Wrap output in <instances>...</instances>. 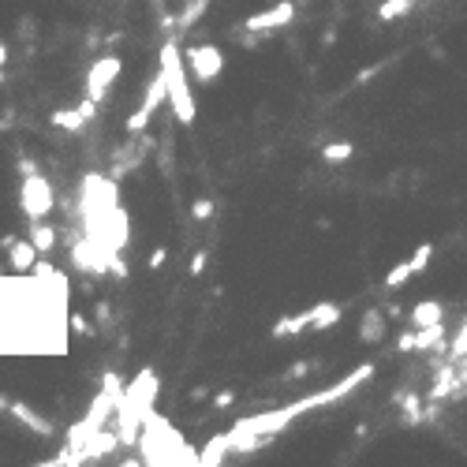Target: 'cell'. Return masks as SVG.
Segmentation results:
<instances>
[{
    "label": "cell",
    "instance_id": "obj_31",
    "mask_svg": "<svg viewBox=\"0 0 467 467\" xmlns=\"http://www.w3.org/2000/svg\"><path fill=\"white\" fill-rule=\"evenodd\" d=\"M4 127H8V124H4V120H0V131H4Z\"/></svg>",
    "mask_w": 467,
    "mask_h": 467
},
{
    "label": "cell",
    "instance_id": "obj_20",
    "mask_svg": "<svg viewBox=\"0 0 467 467\" xmlns=\"http://www.w3.org/2000/svg\"><path fill=\"white\" fill-rule=\"evenodd\" d=\"M191 217H194V221H210V217H213V202L210 199H194Z\"/></svg>",
    "mask_w": 467,
    "mask_h": 467
},
{
    "label": "cell",
    "instance_id": "obj_16",
    "mask_svg": "<svg viewBox=\"0 0 467 467\" xmlns=\"http://www.w3.org/2000/svg\"><path fill=\"white\" fill-rule=\"evenodd\" d=\"M52 124H57L60 131H82L90 120H86V113L75 105V108H57V113H52Z\"/></svg>",
    "mask_w": 467,
    "mask_h": 467
},
{
    "label": "cell",
    "instance_id": "obj_25",
    "mask_svg": "<svg viewBox=\"0 0 467 467\" xmlns=\"http://www.w3.org/2000/svg\"><path fill=\"white\" fill-rule=\"evenodd\" d=\"M396 347H400V352H415V333H404L396 340Z\"/></svg>",
    "mask_w": 467,
    "mask_h": 467
},
{
    "label": "cell",
    "instance_id": "obj_11",
    "mask_svg": "<svg viewBox=\"0 0 467 467\" xmlns=\"http://www.w3.org/2000/svg\"><path fill=\"white\" fill-rule=\"evenodd\" d=\"M8 411H12V415L23 422L27 430L41 433V438H49V433H52V422H49V419H41L34 408H27V404H23V400H8Z\"/></svg>",
    "mask_w": 467,
    "mask_h": 467
},
{
    "label": "cell",
    "instance_id": "obj_8",
    "mask_svg": "<svg viewBox=\"0 0 467 467\" xmlns=\"http://www.w3.org/2000/svg\"><path fill=\"white\" fill-rule=\"evenodd\" d=\"M292 19H296V4H292V0H280V4L251 15L243 23V30H251V34H262V30H280V27H288Z\"/></svg>",
    "mask_w": 467,
    "mask_h": 467
},
{
    "label": "cell",
    "instance_id": "obj_17",
    "mask_svg": "<svg viewBox=\"0 0 467 467\" xmlns=\"http://www.w3.org/2000/svg\"><path fill=\"white\" fill-rule=\"evenodd\" d=\"M445 340V322H433V325H422L415 333V352H426V347H438Z\"/></svg>",
    "mask_w": 467,
    "mask_h": 467
},
{
    "label": "cell",
    "instance_id": "obj_24",
    "mask_svg": "<svg viewBox=\"0 0 467 467\" xmlns=\"http://www.w3.org/2000/svg\"><path fill=\"white\" fill-rule=\"evenodd\" d=\"M34 172H38L34 161H30V157H19V176H34Z\"/></svg>",
    "mask_w": 467,
    "mask_h": 467
},
{
    "label": "cell",
    "instance_id": "obj_29",
    "mask_svg": "<svg viewBox=\"0 0 467 467\" xmlns=\"http://www.w3.org/2000/svg\"><path fill=\"white\" fill-rule=\"evenodd\" d=\"M8 64V41H0V68Z\"/></svg>",
    "mask_w": 467,
    "mask_h": 467
},
{
    "label": "cell",
    "instance_id": "obj_6",
    "mask_svg": "<svg viewBox=\"0 0 467 467\" xmlns=\"http://www.w3.org/2000/svg\"><path fill=\"white\" fill-rule=\"evenodd\" d=\"M183 57H187V68L199 82H213L217 75L224 71V57H221L217 45H194V49L183 52Z\"/></svg>",
    "mask_w": 467,
    "mask_h": 467
},
{
    "label": "cell",
    "instance_id": "obj_1",
    "mask_svg": "<svg viewBox=\"0 0 467 467\" xmlns=\"http://www.w3.org/2000/svg\"><path fill=\"white\" fill-rule=\"evenodd\" d=\"M154 400H157V374L146 366V371H138L135 382L124 389L120 411H116V419H113L124 445H135L143 438V422H146L150 411H154Z\"/></svg>",
    "mask_w": 467,
    "mask_h": 467
},
{
    "label": "cell",
    "instance_id": "obj_7",
    "mask_svg": "<svg viewBox=\"0 0 467 467\" xmlns=\"http://www.w3.org/2000/svg\"><path fill=\"white\" fill-rule=\"evenodd\" d=\"M168 97V82H165V71H157L154 75V82H150V90H146V97H143V105H138V113L127 120V131L131 135H138L143 127L154 120V113H157V105Z\"/></svg>",
    "mask_w": 467,
    "mask_h": 467
},
{
    "label": "cell",
    "instance_id": "obj_14",
    "mask_svg": "<svg viewBox=\"0 0 467 467\" xmlns=\"http://www.w3.org/2000/svg\"><path fill=\"white\" fill-rule=\"evenodd\" d=\"M340 314H344L340 303H314V322H310V333H325V329H333V325L340 322Z\"/></svg>",
    "mask_w": 467,
    "mask_h": 467
},
{
    "label": "cell",
    "instance_id": "obj_21",
    "mask_svg": "<svg viewBox=\"0 0 467 467\" xmlns=\"http://www.w3.org/2000/svg\"><path fill=\"white\" fill-rule=\"evenodd\" d=\"M449 355H452V359H464V355H467V322H464V329H460V336H456V340H452V347H449Z\"/></svg>",
    "mask_w": 467,
    "mask_h": 467
},
{
    "label": "cell",
    "instance_id": "obj_15",
    "mask_svg": "<svg viewBox=\"0 0 467 467\" xmlns=\"http://www.w3.org/2000/svg\"><path fill=\"white\" fill-rule=\"evenodd\" d=\"M30 240H34V247L41 254H49V251H57V228H52L49 221H30Z\"/></svg>",
    "mask_w": 467,
    "mask_h": 467
},
{
    "label": "cell",
    "instance_id": "obj_22",
    "mask_svg": "<svg viewBox=\"0 0 467 467\" xmlns=\"http://www.w3.org/2000/svg\"><path fill=\"white\" fill-rule=\"evenodd\" d=\"M71 333L75 336H94V325L82 318V314H71Z\"/></svg>",
    "mask_w": 467,
    "mask_h": 467
},
{
    "label": "cell",
    "instance_id": "obj_27",
    "mask_svg": "<svg viewBox=\"0 0 467 467\" xmlns=\"http://www.w3.org/2000/svg\"><path fill=\"white\" fill-rule=\"evenodd\" d=\"M336 41V27H325V34H322V45H333Z\"/></svg>",
    "mask_w": 467,
    "mask_h": 467
},
{
    "label": "cell",
    "instance_id": "obj_10",
    "mask_svg": "<svg viewBox=\"0 0 467 467\" xmlns=\"http://www.w3.org/2000/svg\"><path fill=\"white\" fill-rule=\"evenodd\" d=\"M385 333H389L385 310H382V307H366L363 318H359V340H363V344H382Z\"/></svg>",
    "mask_w": 467,
    "mask_h": 467
},
{
    "label": "cell",
    "instance_id": "obj_19",
    "mask_svg": "<svg viewBox=\"0 0 467 467\" xmlns=\"http://www.w3.org/2000/svg\"><path fill=\"white\" fill-rule=\"evenodd\" d=\"M415 8V0H385L382 4V19H400L404 12H411Z\"/></svg>",
    "mask_w": 467,
    "mask_h": 467
},
{
    "label": "cell",
    "instance_id": "obj_12",
    "mask_svg": "<svg viewBox=\"0 0 467 467\" xmlns=\"http://www.w3.org/2000/svg\"><path fill=\"white\" fill-rule=\"evenodd\" d=\"M8 262H12V269L15 273H30L34 269V262H38V247H34V240H15L12 243V251H8Z\"/></svg>",
    "mask_w": 467,
    "mask_h": 467
},
{
    "label": "cell",
    "instance_id": "obj_28",
    "mask_svg": "<svg viewBox=\"0 0 467 467\" xmlns=\"http://www.w3.org/2000/svg\"><path fill=\"white\" fill-rule=\"evenodd\" d=\"M213 404H217V408H228V404H232V393H217Z\"/></svg>",
    "mask_w": 467,
    "mask_h": 467
},
{
    "label": "cell",
    "instance_id": "obj_2",
    "mask_svg": "<svg viewBox=\"0 0 467 467\" xmlns=\"http://www.w3.org/2000/svg\"><path fill=\"white\" fill-rule=\"evenodd\" d=\"M138 449H143V464H202L194 449L172 430L168 419H161L157 411H150L143 422V438H138Z\"/></svg>",
    "mask_w": 467,
    "mask_h": 467
},
{
    "label": "cell",
    "instance_id": "obj_3",
    "mask_svg": "<svg viewBox=\"0 0 467 467\" xmlns=\"http://www.w3.org/2000/svg\"><path fill=\"white\" fill-rule=\"evenodd\" d=\"M161 71H165V82H168V101H172V113H176L180 124H194V97H191V82H187V57L180 52L176 41H165L161 45Z\"/></svg>",
    "mask_w": 467,
    "mask_h": 467
},
{
    "label": "cell",
    "instance_id": "obj_13",
    "mask_svg": "<svg viewBox=\"0 0 467 467\" xmlns=\"http://www.w3.org/2000/svg\"><path fill=\"white\" fill-rule=\"evenodd\" d=\"M411 325H415V329H422V325H433V322H445V307L438 299H422V303H415V307H411Z\"/></svg>",
    "mask_w": 467,
    "mask_h": 467
},
{
    "label": "cell",
    "instance_id": "obj_23",
    "mask_svg": "<svg viewBox=\"0 0 467 467\" xmlns=\"http://www.w3.org/2000/svg\"><path fill=\"white\" fill-rule=\"evenodd\" d=\"M202 269H206V251H199L191 258V277H202Z\"/></svg>",
    "mask_w": 467,
    "mask_h": 467
},
{
    "label": "cell",
    "instance_id": "obj_9",
    "mask_svg": "<svg viewBox=\"0 0 467 467\" xmlns=\"http://www.w3.org/2000/svg\"><path fill=\"white\" fill-rule=\"evenodd\" d=\"M430 258H433V243H419V251L408 258V262H400L393 273H385V288H400L404 280H411V277H419L422 269L430 266Z\"/></svg>",
    "mask_w": 467,
    "mask_h": 467
},
{
    "label": "cell",
    "instance_id": "obj_26",
    "mask_svg": "<svg viewBox=\"0 0 467 467\" xmlns=\"http://www.w3.org/2000/svg\"><path fill=\"white\" fill-rule=\"evenodd\" d=\"M165 258H168V251H165V247H157L154 258H150V269H161V266H165Z\"/></svg>",
    "mask_w": 467,
    "mask_h": 467
},
{
    "label": "cell",
    "instance_id": "obj_30",
    "mask_svg": "<svg viewBox=\"0 0 467 467\" xmlns=\"http://www.w3.org/2000/svg\"><path fill=\"white\" fill-rule=\"evenodd\" d=\"M0 86H4V68H0Z\"/></svg>",
    "mask_w": 467,
    "mask_h": 467
},
{
    "label": "cell",
    "instance_id": "obj_5",
    "mask_svg": "<svg viewBox=\"0 0 467 467\" xmlns=\"http://www.w3.org/2000/svg\"><path fill=\"white\" fill-rule=\"evenodd\" d=\"M124 71V60L120 57H97L90 64V71H86V97H94V101H105L108 86L120 79Z\"/></svg>",
    "mask_w": 467,
    "mask_h": 467
},
{
    "label": "cell",
    "instance_id": "obj_18",
    "mask_svg": "<svg viewBox=\"0 0 467 467\" xmlns=\"http://www.w3.org/2000/svg\"><path fill=\"white\" fill-rule=\"evenodd\" d=\"M355 154V146L352 143H329L322 150V157H325V165H340V161H347Z\"/></svg>",
    "mask_w": 467,
    "mask_h": 467
},
{
    "label": "cell",
    "instance_id": "obj_4",
    "mask_svg": "<svg viewBox=\"0 0 467 467\" xmlns=\"http://www.w3.org/2000/svg\"><path fill=\"white\" fill-rule=\"evenodd\" d=\"M52 202H57V194H52V183L45 176H23L19 183V206H23L27 221H45L52 213Z\"/></svg>",
    "mask_w": 467,
    "mask_h": 467
}]
</instances>
